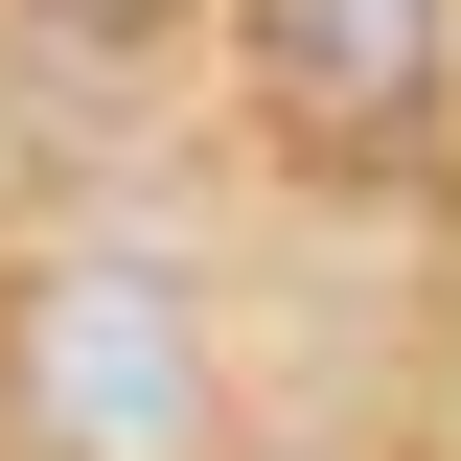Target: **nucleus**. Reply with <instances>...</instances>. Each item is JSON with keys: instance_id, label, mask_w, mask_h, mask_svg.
I'll return each instance as SVG.
<instances>
[{"instance_id": "f03ea898", "label": "nucleus", "mask_w": 461, "mask_h": 461, "mask_svg": "<svg viewBox=\"0 0 461 461\" xmlns=\"http://www.w3.org/2000/svg\"><path fill=\"white\" fill-rule=\"evenodd\" d=\"M438 47H461V0H254V93L300 139H415Z\"/></svg>"}, {"instance_id": "f257e3e1", "label": "nucleus", "mask_w": 461, "mask_h": 461, "mask_svg": "<svg viewBox=\"0 0 461 461\" xmlns=\"http://www.w3.org/2000/svg\"><path fill=\"white\" fill-rule=\"evenodd\" d=\"M23 438L47 461H185L208 438V300H185L162 254L23 277Z\"/></svg>"}]
</instances>
